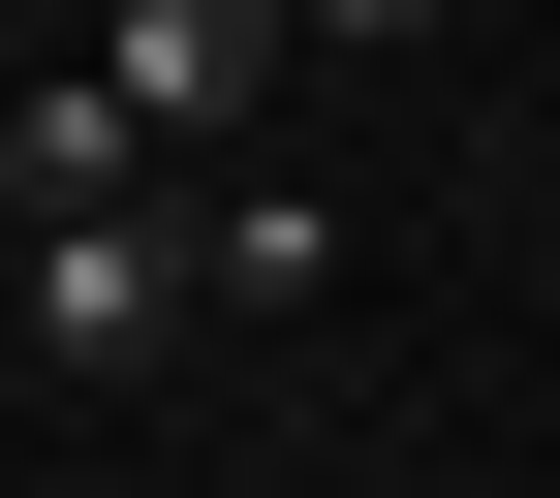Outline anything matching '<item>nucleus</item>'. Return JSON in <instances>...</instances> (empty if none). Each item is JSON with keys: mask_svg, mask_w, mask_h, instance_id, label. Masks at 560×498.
I'll return each mask as SVG.
<instances>
[{"mask_svg": "<svg viewBox=\"0 0 560 498\" xmlns=\"http://www.w3.org/2000/svg\"><path fill=\"white\" fill-rule=\"evenodd\" d=\"M187 312H219V280H187V219H156V187H94V219H32V374H156Z\"/></svg>", "mask_w": 560, "mask_h": 498, "instance_id": "obj_1", "label": "nucleus"}, {"mask_svg": "<svg viewBox=\"0 0 560 498\" xmlns=\"http://www.w3.org/2000/svg\"><path fill=\"white\" fill-rule=\"evenodd\" d=\"M94 94H125V157H187V125H249V94H280V0H125Z\"/></svg>", "mask_w": 560, "mask_h": 498, "instance_id": "obj_2", "label": "nucleus"}, {"mask_svg": "<svg viewBox=\"0 0 560 498\" xmlns=\"http://www.w3.org/2000/svg\"><path fill=\"white\" fill-rule=\"evenodd\" d=\"M187 280H219V312H312L342 219H312V187H219V219H187Z\"/></svg>", "mask_w": 560, "mask_h": 498, "instance_id": "obj_3", "label": "nucleus"}, {"mask_svg": "<svg viewBox=\"0 0 560 498\" xmlns=\"http://www.w3.org/2000/svg\"><path fill=\"white\" fill-rule=\"evenodd\" d=\"M280 32H436V0H280Z\"/></svg>", "mask_w": 560, "mask_h": 498, "instance_id": "obj_4", "label": "nucleus"}]
</instances>
